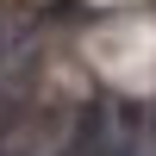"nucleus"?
I'll use <instances>...</instances> for the list:
<instances>
[{
    "instance_id": "f257e3e1",
    "label": "nucleus",
    "mask_w": 156,
    "mask_h": 156,
    "mask_svg": "<svg viewBox=\"0 0 156 156\" xmlns=\"http://www.w3.org/2000/svg\"><path fill=\"white\" fill-rule=\"evenodd\" d=\"M12 125H19V94H12V87H0V144L12 137Z\"/></svg>"
},
{
    "instance_id": "f03ea898",
    "label": "nucleus",
    "mask_w": 156,
    "mask_h": 156,
    "mask_svg": "<svg viewBox=\"0 0 156 156\" xmlns=\"http://www.w3.org/2000/svg\"><path fill=\"white\" fill-rule=\"evenodd\" d=\"M0 56H6V37H0Z\"/></svg>"
}]
</instances>
